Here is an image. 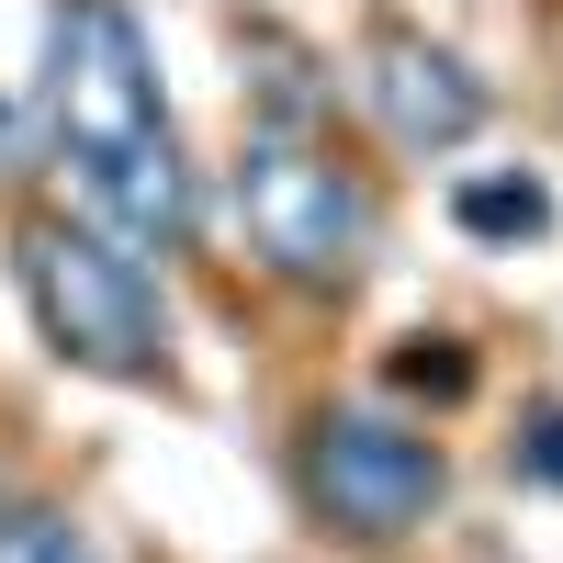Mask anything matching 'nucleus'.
Here are the masks:
<instances>
[{
  "mask_svg": "<svg viewBox=\"0 0 563 563\" xmlns=\"http://www.w3.org/2000/svg\"><path fill=\"white\" fill-rule=\"evenodd\" d=\"M238 214H249V249L294 294H350L384 260V192H372V169H350L327 113H249Z\"/></svg>",
  "mask_w": 563,
  "mask_h": 563,
  "instance_id": "f03ea898",
  "label": "nucleus"
},
{
  "mask_svg": "<svg viewBox=\"0 0 563 563\" xmlns=\"http://www.w3.org/2000/svg\"><path fill=\"white\" fill-rule=\"evenodd\" d=\"M361 113L384 124V147L440 158V147H462V135H485L496 90L474 79V57H451V45L406 34V23H372L361 34Z\"/></svg>",
  "mask_w": 563,
  "mask_h": 563,
  "instance_id": "39448f33",
  "label": "nucleus"
},
{
  "mask_svg": "<svg viewBox=\"0 0 563 563\" xmlns=\"http://www.w3.org/2000/svg\"><path fill=\"white\" fill-rule=\"evenodd\" d=\"M294 496L327 541L350 552H395L451 507V451L384 406H316L294 440Z\"/></svg>",
  "mask_w": 563,
  "mask_h": 563,
  "instance_id": "20e7f679",
  "label": "nucleus"
},
{
  "mask_svg": "<svg viewBox=\"0 0 563 563\" xmlns=\"http://www.w3.org/2000/svg\"><path fill=\"white\" fill-rule=\"evenodd\" d=\"M0 563H102V541L45 496H0Z\"/></svg>",
  "mask_w": 563,
  "mask_h": 563,
  "instance_id": "6e6552de",
  "label": "nucleus"
},
{
  "mask_svg": "<svg viewBox=\"0 0 563 563\" xmlns=\"http://www.w3.org/2000/svg\"><path fill=\"white\" fill-rule=\"evenodd\" d=\"M34 113L45 147L79 169L90 214L124 249H192L203 225V180L169 135V90H158V45L124 0H45V68H34Z\"/></svg>",
  "mask_w": 563,
  "mask_h": 563,
  "instance_id": "f257e3e1",
  "label": "nucleus"
},
{
  "mask_svg": "<svg viewBox=\"0 0 563 563\" xmlns=\"http://www.w3.org/2000/svg\"><path fill=\"white\" fill-rule=\"evenodd\" d=\"M12 282H23V305L45 327V350H57L68 372H90V384L158 395L180 372L169 361V305H158L147 260H135L113 225H90V214H23L12 225Z\"/></svg>",
  "mask_w": 563,
  "mask_h": 563,
  "instance_id": "7ed1b4c3",
  "label": "nucleus"
},
{
  "mask_svg": "<svg viewBox=\"0 0 563 563\" xmlns=\"http://www.w3.org/2000/svg\"><path fill=\"white\" fill-rule=\"evenodd\" d=\"M384 384H395L406 406H462V395H474V350H462V339H440V327H417V339H395Z\"/></svg>",
  "mask_w": 563,
  "mask_h": 563,
  "instance_id": "0eeeda50",
  "label": "nucleus"
},
{
  "mask_svg": "<svg viewBox=\"0 0 563 563\" xmlns=\"http://www.w3.org/2000/svg\"><path fill=\"white\" fill-rule=\"evenodd\" d=\"M507 474L541 485V496H563V395H530L519 406V429H507Z\"/></svg>",
  "mask_w": 563,
  "mask_h": 563,
  "instance_id": "1a4fd4ad",
  "label": "nucleus"
},
{
  "mask_svg": "<svg viewBox=\"0 0 563 563\" xmlns=\"http://www.w3.org/2000/svg\"><path fill=\"white\" fill-rule=\"evenodd\" d=\"M451 225L485 238V249H530V238H552V180L541 169H462L451 180Z\"/></svg>",
  "mask_w": 563,
  "mask_h": 563,
  "instance_id": "423d86ee",
  "label": "nucleus"
}]
</instances>
